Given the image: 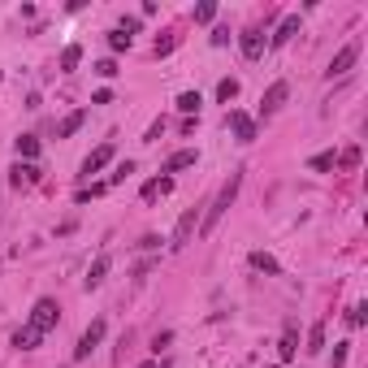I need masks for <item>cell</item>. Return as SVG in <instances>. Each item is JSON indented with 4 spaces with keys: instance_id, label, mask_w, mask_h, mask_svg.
Instances as JSON below:
<instances>
[{
    "instance_id": "ba28073f",
    "label": "cell",
    "mask_w": 368,
    "mask_h": 368,
    "mask_svg": "<svg viewBox=\"0 0 368 368\" xmlns=\"http://www.w3.org/2000/svg\"><path fill=\"white\" fill-rule=\"evenodd\" d=\"M238 48H243L247 61H260V57H265V35H260L256 26H247V31L238 35Z\"/></svg>"
},
{
    "instance_id": "8992f818",
    "label": "cell",
    "mask_w": 368,
    "mask_h": 368,
    "mask_svg": "<svg viewBox=\"0 0 368 368\" xmlns=\"http://www.w3.org/2000/svg\"><path fill=\"white\" fill-rule=\"evenodd\" d=\"M104 330H109V325H104V317H95V321L83 330V338H78V347H74V359H87V355L104 342Z\"/></svg>"
},
{
    "instance_id": "5b68a950",
    "label": "cell",
    "mask_w": 368,
    "mask_h": 368,
    "mask_svg": "<svg viewBox=\"0 0 368 368\" xmlns=\"http://www.w3.org/2000/svg\"><path fill=\"white\" fill-rule=\"evenodd\" d=\"M286 95H290V83H282V78H278L265 95H260V122H269V117L282 109V104H286Z\"/></svg>"
},
{
    "instance_id": "484cf974",
    "label": "cell",
    "mask_w": 368,
    "mask_h": 368,
    "mask_svg": "<svg viewBox=\"0 0 368 368\" xmlns=\"http://www.w3.org/2000/svg\"><path fill=\"white\" fill-rule=\"evenodd\" d=\"M109 48H113V52L130 48V35H126V31H109Z\"/></svg>"
},
{
    "instance_id": "7a4b0ae2",
    "label": "cell",
    "mask_w": 368,
    "mask_h": 368,
    "mask_svg": "<svg viewBox=\"0 0 368 368\" xmlns=\"http://www.w3.org/2000/svg\"><path fill=\"white\" fill-rule=\"evenodd\" d=\"M238 191H243V169H238V174H230V178H226V186L217 191V199L204 208V217H199V230H195L199 238H208V234L217 230V221H221V217L230 213V204L238 199Z\"/></svg>"
},
{
    "instance_id": "e0dca14e",
    "label": "cell",
    "mask_w": 368,
    "mask_h": 368,
    "mask_svg": "<svg viewBox=\"0 0 368 368\" xmlns=\"http://www.w3.org/2000/svg\"><path fill=\"white\" fill-rule=\"evenodd\" d=\"M78 61H83V48H78V43H70V48L61 52V70H65V74H74V70H78Z\"/></svg>"
},
{
    "instance_id": "9a60e30c",
    "label": "cell",
    "mask_w": 368,
    "mask_h": 368,
    "mask_svg": "<svg viewBox=\"0 0 368 368\" xmlns=\"http://www.w3.org/2000/svg\"><path fill=\"white\" fill-rule=\"evenodd\" d=\"M83 122H87V109H78V113H70L61 126H57V139H70V135H78L83 130Z\"/></svg>"
},
{
    "instance_id": "2e32d148",
    "label": "cell",
    "mask_w": 368,
    "mask_h": 368,
    "mask_svg": "<svg viewBox=\"0 0 368 368\" xmlns=\"http://www.w3.org/2000/svg\"><path fill=\"white\" fill-rule=\"evenodd\" d=\"M9 182H14V186H35V182H39V169H35L31 161H26V165H14V178H9Z\"/></svg>"
},
{
    "instance_id": "8fae6325",
    "label": "cell",
    "mask_w": 368,
    "mask_h": 368,
    "mask_svg": "<svg viewBox=\"0 0 368 368\" xmlns=\"http://www.w3.org/2000/svg\"><path fill=\"white\" fill-rule=\"evenodd\" d=\"M195 161H199V152H195V147H182V152H174V156H169V161H165V174H178V169H191Z\"/></svg>"
},
{
    "instance_id": "4dcf8cb0",
    "label": "cell",
    "mask_w": 368,
    "mask_h": 368,
    "mask_svg": "<svg viewBox=\"0 0 368 368\" xmlns=\"http://www.w3.org/2000/svg\"><path fill=\"white\" fill-rule=\"evenodd\" d=\"M161 130H165V122H152V130H147V139H143V143H156V139H161Z\"/></svg>"
},
{
    "instance_id": "1f68e13d",
    "label": "cell",
    "mask_w": 368,
    "mask_h": 368,
    "mask_svg": "<svg viewBox=\"0 0 368 368\" xmlns=\"http://www.w3.org/2000/svg\"><path fill=\"white\" fill-rule=\"evenodd\" d=\"M143 368H156V364H143Z\"/></svg>"
},
{
    "instance_id": "7402d4cb",
    "label": "cell",
    "mask_w": 368,
    "mask_h": 368,
    "mask_svg": "<svg viewBox=\"0 0 368 368\" xmlns=\"http://www.w3.org/2000/svg\"><path fill=\"white\" fill-rule=\"evenodd\" d=\"M234 95H238V78H221V83H217V100H221V104H230Z\"/></svg>"
},
{
    "instance_id": "d4e9b609",
    "label": "cell",
    "mask_w": 368,
    "mask_h": 368,
    "mask_svg": "<svg viewBox=\"0 0 368 368\" xmlns=\"http://www.w3.org/2000/svg\"><path fill=\"white\" fill-rule=\"evenodd\" d=\"M338 165H342V169H359V147H347V152L338 156Z\"/></svg>"
},
{
    "instance_id": "9c48e42d",
    "label": "cell",
    "mask_w": 368,
    "mask_h": 368,
    "mask_svg": "<svg viewBox=\"0 0 368 368\" xmlns=\"http://www.w3.org/2000/svg\"><path fill=\"white\" fill-rule=\"evenodd\" d=\"M113 152H117L113 143H100V147H95V152L87 156V161H83V178H91V174H100L104 165H109V161H113Z\"/></svg>"
},
{
    "instance_id": "52a82bcc",
    "label": "cell",
    "mask_w": 368,
    "mask_h": 368,
    "mask_svg": "<svg viewBox=\"0 0 368 368\" xmlns=\"http://www.w3.org/2000/svg\"><path fill=\"white\" fill-rule=\"evenodd\" d=\"M109 269H113V256H109V251H100V256L91 260L87 278H83V290H100V286H104V278H109Z\"/></svg>"
},
{
    "instance_id": "cb8c5ba5",
    "label": "cell",
    "mask_w": 368,
    "mask_h": 368,
    "mask_svg": "<svg viewBox=\"0 0 368 368\" xmlns=\"http://www.w3.org/2000/svg\"><path fill=\"white\" fill-rule=\"evenodd\" d=\"M217 18V5L213 0H204V5H195V22H213Z\"/></svg>"
},
{
    "instance_id": "3957f363",
    "label": "cell",
    "mask_w": 368,
    "mask_h": 368,
    "mask_svg": "<svg viewBox=\"0 0 368 368\" xmlns=\"http://www.w3.org/2000/svg\"><path fill=\"white\" fill-rule=\"evenodd\" d=\"M199 217H204V208H199V204H195V208H186V213L178 217V226H174V243H169L174 251H182V247L195 238V230H199Z\"/></svg>"
},
{
    "instance_id": "ffe728a7",
    "label": "cell",
    "mask_w": 368,
    "mask_h": 368,
    "mask_svg": "<svg viewBox=\"0 0 368 368\" xmlns=\"http://www.w3.org/2000/svg\"><path fill=\"white\" fill-rule=\"evenodd\" d=\"M251 269H260V273H278V260L265 256V251H251Z\"/></svg>"
},
{
    "instance_id": "603a6c76",
    "label": "cell",
    "mask_w": 368,
    "mask_h": 368,
    "mask_svg": "<svg viewBox=\"0 0 368 368\" xmlns=\"http://www.w3.org/2000/svg\"><path fill=\"white\" fill-rule=\"evenodd\" d=\"M312 169H317V174H325V169H334V152H321V156H312V161H307Z\"/></svg>"
},
{
    "instance_id": "4fadbf2b",
    "label": "cell",
    "mask_w": 368,
    "mask_h": 368,
    "mask_svg": "<svg viewBox=\"0 0 368 368\" xmlns=\"http://www.w3.org/2000/svg\"><path fill=\"white\" fill-rule=\"evenodd\" d=\"M295 342H299V338H295V325H286V330H282V342H278V359H282V364L295 359V351H299Z\"/></svg>"
},
{
    "instance_id": "ac0fdd59",
    "label": "cell",
    "mask_w": 368,
    "mask_h": 368,
    "mask_svg": "<svg viewBox=\"0 0 368 368\" xmlns=\"http://www.w3.org/2000/svg\"><path fill=\"white\" fill-rule=\"evenodd\" d=\"M199 104H204V100H199V91H182V95H178V109H182L186 117H191V113L199 117Z\"/></svg>"
},
{
    "instance_id": "5bb4252c",
    "label": "cell",
    "mask_w": 368,
    "mask_h": 368,
    "mask_svg": "<svg viewBox=\"0 0 368 368\" xmlns=\"http://www.w3.org/2000/svg\"><path fill=\"white\" fill-rule=\"evenodd\" d=\"M307 355H321L325 351V321H317V325H312L307 330V347H303Z\"/></svg>"
},
{
    "instance_id": "30bf717a",
    "label": "cell",
    "mask_w": 368,
    "mask_h": 368,
    "mask_svg": "<svg viewBox=\"0 0 368 368\" xmlns=\"http://www.w3.org/2000/svg\"><path fill=\"white\" fill-rule=\"evenodd\" d=\"M295 31H299V14H286V18L278 22V31H273L269 48H282V43H290V39H295Z\"/></svg>"
},
{
    "instance_id": "277c9868",
    "label": "cell",
    "mask_w": 368,
    "mask_h": 368,
    "mask_svg": "<svg viewBox=\"0 0 368 368\" xmlns=\"http://www.w3.org/2000/svg\"><path fill=\"white\" fill-rule=\"evenodd\" d=\"M359 61V39H351V43H342L338 52H334V61H330V78H342V74H351V65Z\"/></svg>"
},
{
    "instance_id": "f546056e",
    "label": "cell",
    "mask_w": 368,
    "mask_h": 368,
    "mask_svg": "<svg viewBox=\"0 0 368 368\" xmlns=\"http://www.w3.org/2000/svg\"><path fill=\"white\" fill-rule=\"evenodd\" d=\"M342 364H347V342L334 347V368H342Z\"/></svg>"
},
{
    "instance_id": "7c38bea8",
    "label": "cell",
    "mask_w": 368,
    "mask_h": 368,
    "mask_svg": "<svg viewBox=\"0 0 368 368\" xmlns=\"http://www.w3.org/2000/svg\"><path fill=\"white\" fill-rule=\"evenodd\" d=\"M230 126H234L238 143H251V139H256V122H251L247 113H238V109H234V113H230Z\"/></svg>"
},
{
    "instance_id": "44dd1931",
    "label": "cell",
    "mask_w": 368,
    "mask_h": 368,
    "mask_svg": "<svg viewBox=\"0 0 368 368\" xmlns=\"http://www.w3.org/2000/svg\"><path fill=\"white\" fill-rule=\"evenodd\" d=\"M18 156L35 161V156H39V139H35V135H22V139H18Z\"/></svg>"
},
{
    "instance_id": "f1b7e54d",
    "label": "cell",
    "mask_w": 368,
    "mask_h": 368,
    "mask_svg": "<svg viewBox=\"0 0 368 368\" xmlns=\"http://www.w3.org/2000/svg\"><path fill=\"white\" fill-rule=\"evenodd\" d=\"M226 43H230V26H217L213 31V48H226Z\"/></svg>"
},
{
    "instance_id": "83f0119b",
    "label": "cell",
    "mask_w": 368,
    "mask_h": 368,
    "mask_svg": "<svg viewBox=\"0 0 368 368\" xmlns=\"http://www.w3.org/2000/svg\"><path fill=\"white\" fill-rule=\"evenodd\" d=\"M364 312H368L364 303H355V307L347 312V325H351V330H359V325H364Z\"/></svg>"
},
{
    "instance_id": "4316f807",
    "label": "cell",
    "mask_w": 368,
    "mask_h": 368,
    "mask_svg": "<svg viewBox=\"0 0 368 368\" xmlns=\"http://www.w3.org/2000/svg\"><path fill=\"white\" fill-rule=\"evenodd\" d=\"M95 74H100V78H117V61H113V57H104V61L95 65Z\"/></svg>"
},
{
    "instance_id": "d6986e66",
    "label": "cell",
    "mask_w": 368,
    "mask_h": 368,
    "mask_svg": "<svg viewBox=\"0 0 368 368\" xmlns=\"http://www.w3.org/2000/svg\"><path fill=\"white\" fill-rule=\"evenodd\" d=\"M174 191V178H156V182H147L143 186V199H156V195H169Z\"/></svg>"
},
{
    "instance_id": "6da1fadb",
    "label": "cell",
    "mask_w": 368,
    "mask_h": 368,
    "mask_svg": "<svg viewBox=\"0 0 368 368\" xmlns=\"http://www.w3.org/2000/svg\"><path fill=\"white\" fill-rule=\"evenodd\" d=\"M57 321H61V303L52 299V295H43V299H35V307H31V317H26V325L14 334V347L18 351H35L52 330H57Z\"/></svg>"
}]
</instances>
